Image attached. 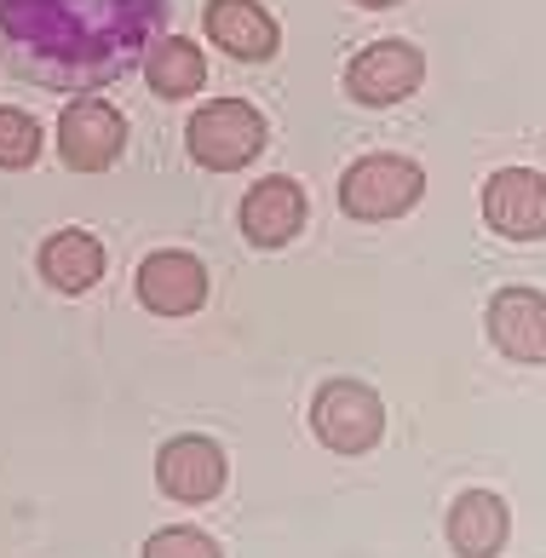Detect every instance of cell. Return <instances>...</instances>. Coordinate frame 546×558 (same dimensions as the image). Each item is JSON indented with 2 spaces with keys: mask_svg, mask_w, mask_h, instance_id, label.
Returning <instances> with one entry per match:
<instances>
[{
  "mask_svg": "<svg viewBox=\"0 0 546 558\" xmlns=\"http://www.w3.org/2000/svg\"><path fill=\"white\" fill-rule=\"evenodd\" d=\"M444 530H449V547L460 558H495L512 535V512L495 489H460Z\"/></svg>",
  "mask_w": 546,
  "mask_h": 558,
  "instance_id": "13",
  "label": "cell"
},
{
  "mask_svg": "<svg viewBox=\"0 0 546 558\" xmlns=\"http://www.w3.org/2000/svg\"><path fill=\"white\" fill-rule=\"evenodd\" d=\"M40 144H47V133H40V121L29 110L17 105H0V173H24L40 161Z\"/></svg>",
  "mask_w": 546,
  "mask_h": 558,
  "instance_id": "15",
  "label": "cell"
},
{
  "mask_svg": "<svg viewBox=\"0 0 546 558\" xmlns=\"http://www.w3.org/2000/svg\"><path fill=\"white\" fill-rule=\"evenodd\" d=\"M202 29L225 58H236V64H265V58H277V47H282V24L270 17L265 0H207Z\"/></svg>",
  "mask_w": 546,
  "mask_h": 558,
  "instance_id": "10",
  "label": "cell"
},
{
  "mask_svg": "<svg viewBox=\"0 0 546 558\" xmlns=\"http://www.w3.org/2000/svg\"><path fill=\"white\" fill-rule=\"evenodd\" d=\"M144 558H225L214 535H202L191 524H167L144 542Z\"/></svg>",
  "mask_w": 546,
  "mask_h": 558,
  "instance_id": "16",
  "label": "cell"
},
{
  "mask_svg": "<svg viewBox=\"0 0 546 558\" xmlns=\"http://www.w3.org/2000/svg\"><path fill=\"white\" fill-rule=\"evenodd\" d=\"M426 81V52L414 40H374L345 64V98L363 110H391L420 93Z\"/></svg>",
  "mask_w": 546,
  "mask_h": 558,
  "instance_id": "5",
  "label": "cell"
},
{
  "mask_svg": "<svg viewBox=\"0 0 546 558\" xmlns=\"http://www.w3.org/2000/svg\"><path fill=\"white\" fill-rule=\"evenodd\" d=\"M265 138H270V128L247 98H207L191 116V128H184V150L207 173H236L265 150Z\"/></svg>",
  "mask_w": 546,
  "mask_h": 558,
  "instance_id": "2",
  "label": "cell"
},
{
  "mask_svg": "<svg viewBox=\"0 0 546 558\" xmlns=\"http://www.w3.org/2000/svg\"><path fill=\"white\" fill-rule=\"evenodd\" d=\"M420 196H426V168L397 150H374L363 161H351L340 179V208L356 225L403 219L409 208H420Z\"/></svg>",
  "mask_w": 546,
  "mask_h": 558,
  "instance_id": "1",
  "label": "cell"
},
{
  "mask_svg": "<svg viewBox=\"0 0 546 558\" xmlns=\"http://www.w3.org/2000/svg\"><path fill=\"white\" fill-rule=\"evenodd\" d=\"M305 191H300V179H288V173H270L259 184H247V196H242V208H236V225H242V236L265 247V254H277V247H288L293 236L305 231Z\"/></svg>",
  "mask_w": 546,
  "mask_h": 558,
  "instance_id": "9",
  "label": "cell"
},
{
  "mask_svg": "<svg viewBox=\"0 0 546 558\" xmlns=\"http://www.w3.org/2000/svg\"><path fill=\"white\" fill-rule=\"evenodd\" d=\"M138 305L156 317H191L202 312L207 300V265L196 254H184V247H156V254L138 259Z\"/></svg>",
  "mask_w": 546,
  "mask_h": 558,
  "instance_id": "8",
  "label": "cell"
},
{
  "mask_svg": "<svg viewBox=\"0 0 546 558\" xmlns=\"http://www.w3.org/2000/svg\"><path fill=\"white\" fill-rule=\"evenodd\" d=\"M489 345L507 363H546V294L541 288H500L483 312Z\"/></svg>",
  "mask_w": 546,
  "mask_h": 558,
  "instance_id": "11",
  "label": "cell"
},
{
  "mask_svg": "<svg viewBox=\"0 0 546 558\" xmlns=\"http://www.w3.org/2000/svg\"><path fill=\"white\" fill-rule=\"evenodd\" d=\"M483 225L507 242L546 236V173L535 168H500L483 184Z\"/></svg>",
  "mask_w": 546,
  "mask_h": 558,
  "instance_id": "7",
  "label": "cell"
},
{
  "mask_svg": "<svg viewBox=\"0 0 546 558\" xmlns=\"http://www.w3.org/2000/svg\"><path fill=\"white\" fill-rule=\"evenodd\" d=\"M311 432L333 454H368L386 438V403L363 380H328L311 398Z\"/></svg>",
  "mask_w": 546,
  "mask_h": 558,
  "instance_id": "3",
  "label": "cell"
},
{
  "mask_svg": "<svg viewBox=\"0 0 546 558\" xmlns=\"http://www.w3.org/2000/svg\"><path fill=\"white\" fill-rule=\"evenodd\" d=\"M35 271L47 288H58V294H93L104 282V242L93 231H81V225L52 231L35 254Z\"/></svg>",
  "mask_w": 546,
  "mask_h": 558,
  "instance_id": "12",
  "label": "cell"
},
{
  "mask_svg": "<svg viewBox=\"0 0 546 558\" xmlns=\"http://www.w3.org/2000/svg\"><path fill=\"white\" fill-rule=\"evenodd\" d=\"M144 87L156 98H196L207 87V58L191 35H156L144 47Z\"/></svg>",
  "mask_w": 546,
  "mask_h": 558,
  "instance_id": "14",
  "label": "cell"
},
{
  "mask_svg": "<svg viewBox=\"0 0 546 558\" xmlns=\"http://www.w3.org/2000/svg\"><path fill=\"white\" fill-rule=\"evenodd\" d=\"M58 161H64L70 173H110L121 150H128V116H121L110 98L98 93H81L64 105L58 116Z\"/></svg>",
  "mask_w": 546,
  "mask_h": 558,
  "instance_id": "4",
  "label": "cell"
},
{
  "mask_svg": "<svg viewBox=\"0 0 546 558\" xmlns=\"http://www.w3.org/2000/svg\"><path fill=\"white\" fill-rule=\"evenodd\" d=\"M230 478V461L214 438H202V432H184V438H167L156 449V489L167 501H184V507H202L214 501Z\"/></svg>",
  "mask_w": 546,
  "mask_h": 558,
  "instance_id": "6",
  "label": "cell"
},
{
  "mask_svg": "<svg viewBox=\"0 0 546 558\" xmlns=\"http://www.w3.org/2000/svg\"><path fill=\"white\" fill-rule=\"evenodd\" d=\"M351 7H363V12H386V7H397V0H351Z\"/></svg>",
  "mask_w": 546,
  "mask_h": 558,
  "instance_id": "17",
  "label": "cell"
}]
</instances>
